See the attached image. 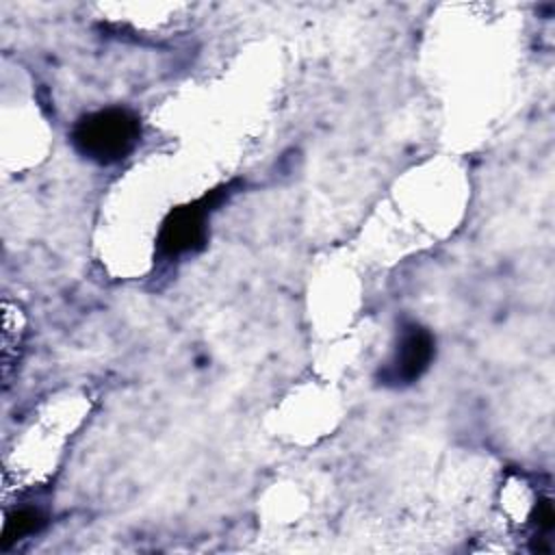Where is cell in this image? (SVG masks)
<instances>
[{"label":"cell","instance_id":"1","mask_svg":"<svg viewBox=\"0 0 555 555\" xmlns=\"http://www.w3.org/2000/svg\"><path fill=\"white\" fill-rule=\"evenodd\" d=\"M139 117L121 106L82 115L72 128V145L93 163L113 165L126 158L139 143Z\"/></svg>","mask_w":555,"mask_h":555},{"label":"cell","instance_id":"2","mask_svg":"<svg viewBox=\"0 0 555 555\" xmlns=\"http://www.w3.org/2000/svg\"><path fill=\"white\" fill-rule=\"evenodd\" d=\"M215 202H217V193H210V197L206 195L197 202L173 208L165 217L158 232L160 256L178 258L202 247L206 238V219Z\"/></svg>","mask_w":555,"mask_h":555},{"label":"cell","instance_id":"3","mask_svg":"<svg viewBox=\"0 0 555 555\" xmlns=\"http://www.w3.org/2000/svg\"><path fill=\"white\" fill-rule=\"evenodd\" d=\"M436 343L429 330L416 323L401 327L392 358L379 371V379L386 386H408L416 382L431 364Z\"/></svg>","mask_w":555,"mask_h":555},{"label":"cell","instance_id":"4","mask_svg":"<svg viewBox=\"0 0 555 555\" xmlns=\"http://www.w3.org/2000/svg\"><path fill=\"white\" fill-rule=\"evenodd\" d=\"M43 522H46L43 514L35 507H20V509L7 514L4 525H2V540H0L2 548H9L15 542L37 533L43 527Z\"/></svg>","mask_w":555,"mask_h":555}]
</instances>
